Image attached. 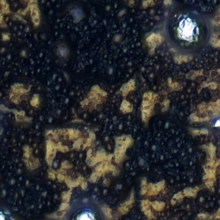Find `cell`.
Instances as JSON below:
<instances>
[{"mask_svg": "<svg viewBox=\"0 0 220 220\" xmlns=\"http://www.w3.org/2000/svg\"><path fill=\"white\" fill-rule=\"evenodd\" d=\"M40 18H36L35 19H34V23L36 25H39L40 23Z\"/></svg>", "mask_w": 220, "mask_h": 220, "instance_id": "9", "label": "cell"}, {"mask_svg": "<svg viewBox=\"0 0 220 220\" xmlns=\"http://www.w3.org/2000/svg\"><path fill=\"white\" fill-rule=\"evenodd\" d=\"M163 32L172 51L181 56L192 57L209 44L213 24L209 16L198 8L176 3L165 16Z\"/></svg>", "mask_w": 220, "mask_h": 220, "instance_id": "1", "label": "cell"}, {"mask_svg": "<svg viewBox=\"0 0 220 220\" xmlns=\"http://www.w3.org/2000/svg\"><path fill=\"white\" fill-rule=\"evenodd\" d=\"M208 127L214 133H220V114H215L210 118Z\"/></svg>", "mask_w": 220, "mask_h": 220, "instance_id": "3", "label": "cell"}, {"mask_svg": "<svg viewBox=\"0 0 220 220\" xmlns=\"http://www.w3.org/2000/svg\"><path fill=\"white\" fill-rule=\"evenodd\" d=\"M121 40V36L120 34H116L114 37V41L116 42H120Z\"/></svg>", "mask_w": 220, "mask_h": 220, "instance_id": "8", "label": "cell"}, {"mask_svg": "<svg viewBox=\"0 0 220 220\" xmlns=\"http://www.w3.org/2000/svg\"><path fill=\"white\" fill-rule=\"evenodd\" d=\"M107 74L110 76H112L114 73V67H112V66H109L107 67Z\"/></svg>", "mask_w": 220, "mask_h": 220, "instance_id": "7", "label": "cell"}, {"mask_svg": "<svg viewBox=\"0 0 220 220\" xmlns=\"http://www.w3.org/2000/svg\"><path fill=\"white\" fill-rule=\"evenodd\" d=\"M1 220H14L12 218L10 213L7 211L6 209L4 210L3 208L1 209Z\"/></svg>", "mask_w": 220, "mask_h": 220, "instance_id": "6", "label": "cell"}, {"mask_svg": "<svg viewBox=\"0 0 220 220\" xmlns=\"http://www.w3.org/2000/svg\"><path fill=\"white\" fill-rule=\"evenodd\" d=\"M58 56L61 58H65L69 54V50L67 46L64 45H61L57 49Z\"/></svg>", "mask_w": 220, "mask_h": 220, "instance_id": "4", "label": "cell"}, {"mask_svg": "<svg viewBox=\"0 0 220 220\" xmlns=\"http://www.w3.org/2000/svg\"><path fill=\"white\" fill-rule=\"evenodd\" d=\"M65 220H109L101 203L86 193L71 199Z\"/></svg>", "mask_w": 220, "mask_h": 220, "instance_id": "2", "label": "cell"}, {"mask_svg": "<svg viewBox=\"0 0 220 220\" xmlns=\"http://www.w3.org/2000/svg\"><path fill=\"white\" fill-rule=\"evenodd\" d=\"M72 14L74 17V19L75 22H79L82 18V10L80 8H75V9L72 10Z\"/></svg>", "mask_w": 220, "mask_h": 220, "instance_id": "5", "label": "cell"}]
</instances>
